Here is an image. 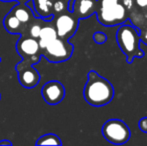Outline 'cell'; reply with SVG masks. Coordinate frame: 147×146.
I'll return each instance as SVG.
<instances>
[{
  "instance_id": "1",
  "label": "cell",
  "mask_w": 147,
  "mask_h": 146,
  "mask_svg": "<svg viewBox=\"0 0 147 146\" xmlns=\"http://www.w3.org/2000/svg\"><path fill=\"white\" fill-rule=\"evenodd\" d=\"M83 96L89 105L102 107L110 103L114 97V87L109 80L99 75L96 71L88 72V79L84 86Z\"/></svg>"
},
{
  "instance_id": "2",
  "label": "cell",
  "mask_w": 147,
  "mask_h": 146,
  "mask_svg": "<svg viewBox=\"0 0 147 146\" xmlns=\"http://www.w3.org/2000/svg\"><path fill=\"white\" fill-rule=\"evenodd\" d=\"M116 40L128 63H132L136 57H143V51L140 50V31L136 27L122 23L116 32Z\"/></svg>"
},
{
  "instance_id": "3",
  "label": "cell",
  "mask_w": 147,
  "mask_h": 146,
  "mask_svg": "<svg viewBox=\"0 0 147 146\" xmlns=\"http://www.w3.org/2000/svg\"><path fill=\"white\" fill-rule=\"evenodd\" d=\"M73 50L74 46L68 40L57 37L45 48L40 49V54L49 62L60 63L69 60L73 54Z\"/></svg>"
},
{
  "instance_id": "4",
  "label": "cell",
  "mask_w": 147,
  "mask_h": 146,
  "mask_svg": "<svg viewBox=\"0 0 147 146\" xmlns=\"http://www.w3.org/2000/svg\"><path fill=\"white\" fill-rule=\"evenodd\" d=\"M102 135L108 142L120 145L129 140L131 133L124 121L120 119H109L103 124Z\"/></svg>"
},
{
  "instance_id": "5",
  "label": "cell",
  "mask_w": 147,
  "mask_h": 146,
  "mask_svg": "<svg viewBox=\"0 0 147 146\" xmlns=\"http://www.w3.org/2000/svg\"><path fill=\"white\" fill-rule=\"evenodd\" d=\"M54 27L56 29L57 36L64 40H69L76 33L79 24V18L68 10L55 15L53 17Z\"/></svg>"
},
{
  "instance_id": "6",
  "label": "cell",
  "mask_w": 147,
  "mask_h": 146,
  "mask_svg": "<svg viewBox=\"0 0 147 146\" xmlns=\"http://www.w3.org/2000/svg\"><path fill=\"white\" fill-rule=\"evenodd\" d=\"M97 19L104 26H115L122 24L127 19V11L122 3L108 7H98L96 11Z\"/></svg>"
},
{
  "instance_id": "7",
  "label": "cell",
  "mask_w": 147,
  "mask_h": 146,
  "mask_svg": "<svg viewBox=\"0 0 147 146\" xmlns=\"http://www.w3.org/2000/svg\"><path fill=\"white\" fill-rule=\"evenodd\" d=\"M41 94L47 104L56 105L65 97V88L63 84L57 80H51L43 85Z\"/></svg>"
},
{
  "instance_id": "8",
  "label": "cell",
  "mask_w": 147,
  "mask_h": 146,
  "mask_svg": "<svg viewBox=\"0 0 147 146\" xmlns=\"http://www.w3.org/2000/svg\"><path fill=\"white\" fill-rule=\"evenodd\" d=\"M16 51L23 58L33 56L40 53V47L38 40L27 35H21L20 39L16 43Z\"/></svg>"
},
{
  "instance_id": "9",
  "label": "cell",
  "mask_w": 147,
  "mask_h": 146,
  "mask_svg": "<svg viewBox=\"0 0 147 146\" xmlns=\"http://www.w3.org/2000/svg\"><path fill=\"white\" fill-rule=\"evenodd\" d=\"M98 2L97 0H74L72 12L80 19L87 18L93 13H96Z\"/></svg>"
},
{
  "instance_id": "10",
  "label": "cell",
  "mask_w": 147,
  "mask_h": 146,
  "mask_svg": "<svg viewBox=\"0 0 147 146\" xmlns=\"http://www.w3.org/2000/svg\"><path fill=\"white\" fill-rule=\"evenodd\" d=\"M17 72L20 84L28 89L37 86L40 81V74L35 67H33V65L23 67V68L19 69Z\"/></svg>"
},
{
  "instance_id": "11",
  "label": "cell",
  "mask_w": 147,
  "mask_h": 146,
  "mask_svg": "<svg viewBox=\"0 0 147 146\" xmlns=\"http://www.w3.org/2000/svg\"><path fill=\"white\" fill-rule=\"evenodd\" d=\"M49 22L51 21H45V23L41 27L40 34H39V37L37 39L40 49L45 48L51 41H53L55 38L58 37L56 29L54 27V24H49Z\"/></svg>"
},
{
  "instance_id": "12",
  "label": "cell",
  "mask_w": 147,
  "mask_h": 146,
  "mask_svg": "<svg viewBox=\"0 0 147 146\" xmlns=\"http://www.w3.org/2000/svg\"><path fill=\"white\" fill-rule=\"evenodd\" d=\"M11 12L17 17V19L19 20L25 27H27L28 24L36 18V17H34V15H33L30 8L26 5V3H23V2H18L15 6H13V8L11 9Z\"/></svg>"
},
{
  "instance_id": "13",
  "label": "cell",
  "mask_w": 147,
  "mask_h": 146,
  "mask_svg": "<svg viewBox=\"0 0 147 146\" xmlns=\"http://www.w3.org/2000/svg\"><path fill=\"white\" fill-rule=\"evenodd\" d=\"M34 8L36 10L39 17L45 21H52L53 20V0H33Z\"/></svg>"
},
{
  "instance_id": "14",
  "label": "cell",
  "mask_w": 147,
  "mask_h": 146,
  "mask_svg": "<svg viewBox=\"0 0 147 146\" xmlns=\"http://www.w3.org/2000/svg\"><path fill=\"white\" fill-rule=\"evenodd\" d=\"M3 25L6 31L13 35L14 34H22L26 28L11 11L5 15L3 20Z\"/></svg>"
},
{
  "instance_id": "15",
  "label": "cell",
  "mask_w": 147,
  "mask_h": 146,
  "mask_svg": "<svg viewBox=\"0 0 147 146\" xmlns=\"http://www.w3.org/2000/svg\"><path fill=\"white\" fill-rule=\"evenodd\" d=\"M44 23L45 20H43L42 18H35L33 21H31L28 24V26L26 27V29L24 30V32L21 35H27L29 37H32V38L38 39L41 27H42Z\"/></svg>"
},
{
  "instance_id": "16",
  "label": "cell",
  "mask_w": 147,
  "mask_h": 146,
  "mask_svg": "<svg viewBox=\"0 0 147 146\" xmlns=\"http://www.w3.org/2000/svg\"><path fill=\"white\" fill-rule=\"evenodd\" d=\"M36 145H62V141L59 138V136H57L56 134L53 133H48L45 134L43 136L39 137L38 140L36 141Z\"/></svg>"
},
{
  "instance_id": "17",
  "label": "cell",
  "mask_w": 147,
  "mask_h": 146,
  "mask_svg": "<svg viewBox=\"0 0 147 146\" xmlns=\"http://www.w3.org/2000/svg\"><path fill=\"white\" fill-rule=\"evenodd\" d=\"M41 59V54H36V55H33V56L27 57V58H23L22 61L20 63H18L17 65L15 66V70L18 71L19 69L23 68V67L26 66H32V65H35L40 61Z\"/></svg>"
},
{
  "instance_id": "18",
  "label": "cell",
  "mask_w": 147,
  "mask_h": 146,
  "mask_svg": "<svg viewBox=\"0 0 147 146\" xmlns=\"http://www.w3.org/2000/svg\"><path fill=\"white\" fill-rule=\"evenodd\" d=\"M68 7V2L64 1V0H53V15H58V14L62 13V12L66 11Z\"/></svg>"
},
{
  "instance_id": "19",
  "label": "cell",
  "mask_w": 147,
  "mask_h": 146,
  "mask_svg": "<svg viewBox=\"0 0 147 146\" xmlns=\"http://www.w3.org/2000/svg\"><path fill=\"white\" fill-rule=\"evenodd\" d=\"M93 39H94V41L97 44H103V43L106 42L107 37L103 32L97 31V32H95L94 35H93Z\"/></svg>"
},
{
  "instance_id": "20",
  "label": "cell",
  "mask_w": 147,
  "mask_h": 146,
  "mask_svg": "<svg viewBox=\"0 0 147 146\" xmlns=\"http://www.w3.org/2000/svg\"><path fill=\"white\" fill-rule=\"evenodd\" d=\"M99 7H108V6H112L115 4L119 3L120 0H97Z\"/></svg>"
},
{
  "instance_id": "21",
  "label": "cell",
  "mask_w": 147,
  "mask_h": 146,
  "mask_svg": "<svg viewBox=\"0 0 147 146\" xmlns=\"http://www.w3.org/2000/svg\"><path fill=\"white\" fill-rule=\"evenodd\" d=\"M138 126H139L140 130L147 133V117H144V118L140 119L139 123H138Z\"/></svg>"
},
{
  "instance_id": "22",
  "label": "cell",
  "mask_w": 147,
  "mask_h": 146,
  "mask_svg": "<svg viewBox=\"0 0 147 146\" xmlns=\"http://www.w3.org/2000/svg\"><path fill=\"white\" fill-rule=\"evenodd\" d=\"M135 3L140 8H146L147 7V0H135Z\"/></svg>"
},
{
  "instance_id": "23",
  "label": "cell",
  "mask_w": 147,
  "mask_h": 146,
  "mask_svg": "<svg viewBox=\"0 0 147 146\" xmlns=\"http://www.w3.org/2000/svg\"><path fill=\"white\" fill-rule=\"evenodd\" d=\"M3 145H6V146H12V142L10 140H8V139H2L1 141H0V146H3Z\"/></svg>"
},
{
  "instance_id": "24",
  "label": "cell",
  "mask_w": 147,
  "mask_h": 146,
  "mask_svg": "<svg viewBox=\"0 0 147 146\" xmlns=\"http://www.w3.org/2000/svg\"><path fill=\"white\" fill-rule=\"evenodd\" d=\"M140 38H141V40L147 45V30L144 32V33H142L141 35H140Z\"/></svg>"
},
{
  "instance_id": "25",
  "label": "cell",
  "mask_w": 147,
  "mask_h": 146,
  "mask_svg": "<svg viewBox=\"0 0 147 146\" xmlns=\"http://www.w3.org/2000/svg\"><path fill=\"white\" fill-rule=\"evenodd\" d=\"M26 1H28V0H17V2H23V3H25Z\"/></svg>"
},
{
  "instance_id": "26",
  "label": "cell",
  "mask_w": 147,
  "mask_h": 146,
  "mask_svg": "<svg viewBox=\"0 0 147 146\" xmlns=\"http://www.w3.org/2000/svg\"><path fill=\"white\" fill-rule=\"evenodd\" d=\"M2 1H4V2H7V1H12V0H2Z\"/></svg>"
},
{
  "instance_id": "27",
  "label": "cell",
  "mask_w": 147,
  "mask_h": 146,
  "mask_svg": "<svg viewBox=\"0 0 147 146\" xmlns=\"http://www.w3.org/2000/svg\"><path fill=\"white\" fill-rule=\"evenodd\" d=\"M64 1H66V2H69V0H64Z\"/></svg>"
},
{
  "instance_id": "28",
  "label": "cell",
  "mask_w": 147,
  "mask_h": 146,
  "mask_svg": "<svg viewBox=\"0 0 147 146\" xmlns=\"http://www.w3.org/2000/svg\"><path fill=\"white\" fill-rule=\"evenodd\" d=\"M0 63H1V57H0Z\"/></svg>"
},
{
  "instance_id": "29",
  "label": "cell",
  "mask_w": 147,
  "mask_h": 146,
  "mask_svg": "<svg viewBox=\"0 0 147 146\" xmlns=\"http://www.w3.org/2000/svg\"><path fill=\"white\" fill-rule=\"evenodd\" d=\"M0 99H1V94H0Z\"/></svg>"
}]
</instances>
